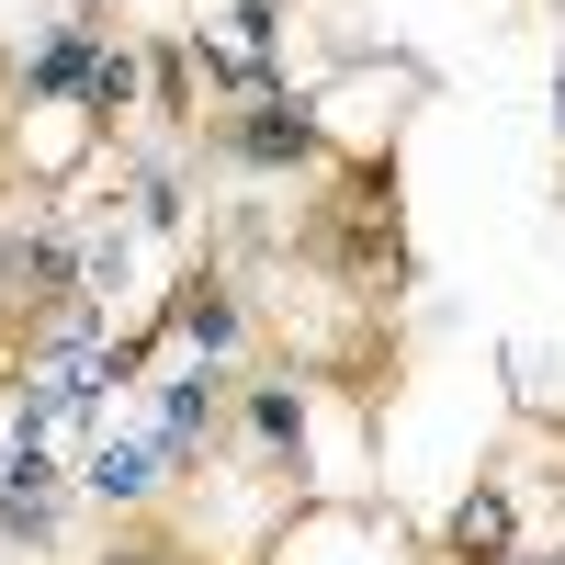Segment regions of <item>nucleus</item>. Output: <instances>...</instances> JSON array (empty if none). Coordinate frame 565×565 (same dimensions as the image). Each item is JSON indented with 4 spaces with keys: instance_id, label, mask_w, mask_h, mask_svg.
I'll list each match as a JSON object with an SVG mask.
<instances>
[{
    "instance_id": "1",
    "label": "nucleus",
    "mask_w": 565,
    "mask_h": 565,
    "mask_svg": "<svg viewBox=\"0 0 565 565\" xmlns=\"http://www.w3.org/2000/svg\"><path fill=\"white\" fill-rule=\"evenodd\" d=\"M103 340H57V362H45V396L34 407H79V396H103Z\"/></svg>"
},
{
    "instance_id": "2",
    "label": "nucleus",
    "mask_w": 565,
    "mask_h": 565,
    "mask_svg": "<svg viewBox=\"0 0 565 565\" xmlns=\"http://www.w3.org/2000/svg\"><path fill=\"white\" fill-rule=\"evenodd\" d=\"M159 452H170V441H114V452H90V487H103V498H136V487L159 476Z\"/></svg>"
},
{
    "instance_id": "3",
    "label": "nucleus",
    "mask_w": 565,
    "mask_h": 565,
    "mask_svg": "<svg viewBox=\"0 0 565 565\" xmlns=\"http://www.w3.org/2000/svg\"><path fill=\"white\" fill-rule=\"evenodd\" d=\"M68 79H90V90H103V57H90L79 34H57V45L34 57V90H68Z\"/></svg>"
}]
</instances>
